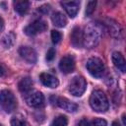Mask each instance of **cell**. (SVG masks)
<instances>
[{"label": "cell", "instance_id": "83f0119b", "mask_svg": "<svg viewBox=\"0 0 126 126\" xmlns=\"http://www.w3.org/2000/svg\"><path fill=\"white\" fill-rule=\"evenodd\" d=\"M5 74H6V68L4 67V65H3V64H1V63H0V77L5 76Z\"/></svg>", "mask_w": 126, "mask_h": 126}, {"label": "cell", "instance_id": "2e32d148", "mask_svg": "<svg viewBox=\"0 0 126 126\" xmlns=\"http://www.w3.org/2000/svg\"><path fill=\"white\" fill-rule=\"evenodd\" d=\"M13 5H14L15 11L21 16L26 15L30 9V2L29 1H14Z\"/></svg>", "mask_w": 126, "mask_h": 126}, {"label": "cell", "instance_id": "7a4b0ae2", "mask_svg": "<svg viewBox=\"0 0 126 126\" xmlns=\"http://www.w3.org/2000/svg\"><path fill=\"white\" fill-rule=\"evenodd\" d=\"M90 105L96 112H105L108 109L109 103L104 93L100 90H95L90 96Z\"/></svg>", "mask_w": 126, "mask_h": 126}, {"label": "cell", "instance_id": "e0dca14e", "mask_svg": "<svg viewBox=\"0 0 126 126\" xmlns=\"http://www.w3.org/2000/svg\"><path fill=\"white\" fill-rule=\"evenodd\" d=\"M51 21L54 26L58 28H63L67 25V19L61 12H55L51 16Z\"/></svg>", "mask_w": 126, "mask_h": 126}, {"label": "cell", "instance_id": "d4e9b609", "mask_svg": "<svg viewBox=\"0 0 126 126\" xmlns=\"http://www.w3.org/2000/svg\"><path fill=\"white\" fill-rule=\"evenodd\" d=\"M54 57H55V49H54L53 47H51V48H49L48 51L46 52L45 58H46L47 61H52V60L54 59Z\"/></svg>", "mask_w": 126, "mask_h": 126}, {"label": "cell", "instance_id": "6da1fadb", "mask_svg": "<svg viewBox=\"0 0 126 126\" xmlns=\"http://www.w3.org/2000/svg\"><path fill=\"white\" fill-rule=\"evenodd\" d=\"M101 35V27L98 24L90 23L85 27V30L83 32V46L87 48H94L99 43Z\"/></svg>", "mask_w": 126, "mask_h": 126}, {"label": "cell", "instance_id": "f546056e", "mask_svg": "<svg viewBox=\"0 0 126 126\" xmlns=\"http://www.w3.org/2000/svg\"><path fill=\"white\" fill-rule=\"evenodd\" d=\"M111 126H121V125L119 124V122H117V121H113L112 124H111Z\"/></svg>", "mask_w": 126, "mask_h": 126}, {"label": "cell", "instance_id": "4fadbf2b", "mask_svg": "<svg viewBox=\"0 0 126 126\" xmlns=\"http://www.w3.org/2000/svg\"><path fill=\"white\" fill-rule=\"evenodd\" d=\"M39 79H40V82L45 87H48V88H51V89L57 88L58 85H59L58 79L55 76H53L49 73H41L40 76H39Z\"/></svg>", "mask_w": 126, "mask_h": 126}, {"label": "cell", "instance_id": "ba28073f", "mask_svg": "<svg viewBox=\"0 0 126 126\" xmlns=\"http://www.w3.org/2000/svg\"><path fill=\"white\" fill-rule=\"evenodd\" d=\"M104 26L111 36L116 37V38H120L122 36V29H121L120 25L117 22H115L114 20L106 19L104 22Z\"/></svg>", "mask_w": 126, "mask_h": 126}, {"label": "cell", "instance_id": "d6986e66", "mask_svg": "<svg viewBox=\"0 0 126 126\" xmlns=\"http://www.w3.org/2000/svg\"><path fill=\"white\" fill-rule=\"evenodd\" d=\"M15 38H16V36H15L14 32H10L6 33V34L2 37V43H3V45L5 46V48L11 47V46L13 45L14 41H15Z\"/></svg>", "mask_w": 126, "mask_h": 126}, {"label": "cell", "instance_id": "cb8c5ba5", "mask_svg": "<svg viewBox=\"0 0 126 126\" xmlns=\"http://www.w3.org/2000/svg\"><path fill=\"white\" fill-rule=\"evenodd\" d=\"M107 122L102 118H94L91 121V126H106Z\"/></svg>", "mask_w": 126, "mask_h": 126}, {"label": "cell", "instance_id": "7c38bea8", "mask_svg": "<svg viewBox=\"0 0 126 126\" xmlns=\"http://www.w3.org/2000/svg\"><path fill=\"white\" fill-rule=\"evenodd\" d=\"M61 6L64 8L66 13L71 18H75L80 9V2L79 1H69V2H61Z\"/></svg>", "mask_w": 126, "mask_h": 126}, {"label": "cell", "instance_id": "8992f818", "mask_svg": "<svg viewBox=\"0 0 126 126\" xmlns=\"http://www.w3.org/2000/svg\"><path fill=\"white\" fill-rule=\"evenodd\" d=\"M25 100L31 107L39 108L44 105V95L38 91H31L25 94Z\"/></svg>", "mask_w": 126, "mask_h": 126}, {"label": "cell", "instance_id": "603a6c76", "mask_svg": "<svg viewBox=\"0 0 126 126\" xmlns=\"http://www.w3.org/2000/svg\"><path fill=\"white\" fill-rule=\"evenodd\" d=\"M11 126H26V121L20 117H14L11 120Z\"/></svg>", "mask_w": 126, "mask_h": 126}, {"label": "cell", "instance_id": "5b68a950", "mask_svg": "<svg viewBox=\"0 0 126 126\" xmlns=\"http://www.w3.org/2000/svg\"><path fill=\"white\" fill-rule=\"evenodd\" d=\"M87 89V82L81 76L74 77L69 84V92L75 96H81Z\"/></svg>", "mask_w": 126, "mask_h": 126}, {"label": "cell", "instance_id": "5bb4252c", "mask_svg": "<svg viewBox=\"0 0 126 126\" xmlns=\"http://www.w3.org/2000/svg\"><path fill=\"white\" fill-rule=\"evenodd\" d=\"M56 103L60 108L68 112H76L78 110V105L66 97H58L56 99Z\"/></svg>", "mask_w": 126, "mask_h": 126}, {"label": "cell", "instance_id": "f1b7e54d", "mask_svg": "<svg viewBox=\"0 0 126 126\" xmlns=\"http://www.w3.org/2000/svg\"><path fill=\"white\" fill-rule=\"evenodd\" d=\"M3 29H4V21H3V19L0 17V32L3 31Z\"/></svg>", "mask_w": 126, "mask_h": 126}, {"label": "cell", "instance_id": "3957f363", "mask_svg": "<svg viewBox=\"0 0 126 126\" xmlns=\"http://www.w3.org/2000/svg\"><path fill=\"white\" fill-rule=\"evenodd\" d=\"M0 106L7 112H13L17 107V99L14 94L9 90H3L0 92Z\"/></svg>", "mask_w": 126, "mask_h": 126}, {"label": "cell", "instance_id": "ac0fdd59", "mask_svg": "<svg viewBox=\"0 0 126 126\" xmlns=\"http://www.w3.org/2000/svg\"><path fill=\"white\" fill-rule=\"evenodd\" d=\"M18 88H19V91L23 94H28L29 92L32 91V81L31 78L29 77H26V78H23L19 84H18Z\"/></svg>", "mask_w": 126, "mask_h": 126}, {"label": "cell", "instance_id": "7402d4cb", "mask_svg": "<svg viewBox=\"0 0 126 126\" xmlns=\"http://www.w3.org/2000/svg\"><path fill=\"white\" fill-rule=\"evenodd\" d=\"M61 38H62V35H61V33L58 31H55V30L51 31V39H52L53 43H55V44L59 43Z\"/></svg>", "mask_w": 126, "mask_h": 126}, {"label": "cell", "instance_id": "44dd1931", "mask_svg": "<svg viewBox=\"0 0 126 126\" xmlns=\"http://www.w3.org/2000/svg\"><path fill=\"white\" fill-rule=\"evenodd\" d=\"M95 6H96L95 1H90L87 5V8H86V16H91L94 12Z\"/></svg>", "mask_w": 126, "mask_h": 126}, {"label": "cell", "instance_id": "9c48e42d", "mask_svg": "<svg viewBox=\"0 0 126 126\" xmlns=\"http://www.w3.org/2000/svg\"><path fill=\"white\" fill-rule=\"evenodd\" d=\"M19 54L28 63L33 64V63L36 62V59H37L36 52L34 51L33 48H32L30 46H21L19 48Z\"/></svg>", "mask_w": 126, "mask_h": 126}, {"label": "cell", "instance_id": "8fae6325", "mask_svg": "<svg viewBox=\"0 0 126 126\" xmlns=\"http://www.w3.org/2000/svg\"><path fill=\"white\" fill-rule=\"evenodd\" d=\"M70 40L71 44L76 48H80L83 46V32L79 27H75L72 30L70 34Z\"/></svg>", "mask_w": 126, "mask_h": 126}, {"label": "cell", "instance_id": "277c9868", "mask_svg": "<svg viewBox=\"0 0 126 126\" xmlns=\"http://www.w3.org/2000/svg\"><path fill=\"white\" fill-rule=\"evenodd\" d=\"M87 70L94 78H101L104 74L105 67L101 59L97 57H91L86 64Z\"/></svg>", "mask_w": 126, "mask_h": 126}, {"label": "cell", "instance_id": "4316f807", "mask_svg": "<svg viewBox=\"0 0 126 126\" xmlns=\"http://www.w3.org/2000/svg\"><path fill=\"white\" fill-rule=\"evenodd\" d=\"M78 126H91V121L88 120L87 118H83L79 121Z\"/></svg>", "mask_w": 126, "mask_h": 126}, {"label": "cell", "instance_id": "4dcf8cb0", "mask_svg": "<svg viewBox=\"0 0 126 126\" xmlns=\"http://www.w3.org/2000/svg\"><path fill=\"white\" fill-rule=\"evenodd\" d=\"M0 126H2V125H1V124H0Z\"/></svg>", "mask_w": 126, "mask_h": 126}, {"label": "cell", "instance_id": "30bf717a", "mask_svg": "<svg viewBox=\"0 0 126 126\" xmlns=\"http://www.w3.org/2000/svg\"><path fill=\"white\" fill-rule=\"evenodd\" d=\"M59 69L61 70V72L65 73V74H69L72 73L75 69V60L74 57L71 55H66L64 56L60 62H59Z\"/></svg>", "mask_w": 126, "mask_h": 126}, {"label": "cell", "instance_id": "9a60e30c", "mask_svg": "<svg viewBox=\"0 0 126 126\" xmlns=\"http://www.w3.org/2000/svg\"><path fill=\"white\" fill-rule=\"evenodd\" d=\"M112 62L114 64V66L122 73H124L126 71V63H125V59L123 57V55L120 52H113L112 53Z\"/></svg>", "mask_w": 126, "mask_h": 126}, {"label": "cell", "instance_id": "ffe728a7", "mask_svg": "<svg viewBox=\"0 0 126 126\" xmlns=\"http://www.w3.org/2000/svg\"><path fill=\"white\" fill-rule=\"evenodd\" d=\"M67 123H68L67 117L64 115H59L53 119L51 126H67Z\"/></svg>", "mask_w": 126, "mask_h": 126}, {"label": "cell", "instance_id": "52a82bcc", "mask_svg": "<svg viewBox=\"0 0 126 126\" xmlns=\"http://www.w3.org/2000/svg\"><path fill=\"white\" fill-rule=\"evenodd\" d=\"M47 29V24L42 21V20H35L32 23H31L30 25H28L25 28V33L32 36V35H35L39 32H44Z\"/></svg>", "mask_w": 126, "mask_h": 126}, {"label": "cell", "instance_id": "484cf974", "mask_svg": "<svg viewBox=\"0 0 126 126\" xmlns=\"http://www.w3.org/2000/svg\"><path fill=\"white\" fill-rule=\"evenodd\" d=\"M50 9H51V7H50L49 5H42V6L39 7V11H40L41 13H43V14H47V13H49Z\"/></svg>", "mask_w": 126, "mask_h": 126}]
</instances>
